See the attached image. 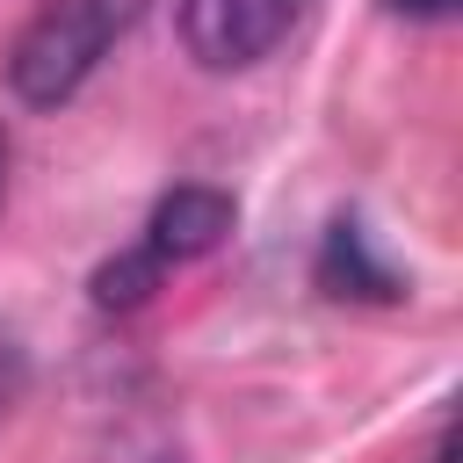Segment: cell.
Masks as SVG:
<instances>
[{"instance_id": "obj_1", "label": "cell", "mask_w": 463, "mask_h": 463, "mask_svg": "<svg viewBox=\"0 0 463 463\" xmlns=\"http://www.w3.org/2000/svg\"><path fill=\"white\" fill-rule=\"evenodd\" d=\"M137 14H145V0H43V7L22 22L14 51H7V87H14V101H29V109L72 101V94L94 80V65L130 36Z\"/></svg>"}, {"instance_id": "obj_2", "label": "cell", "mask_w": 463, "mask_h": 463, "mask_svg": "<svg viewBox=\"0 0 463 463\" xmlns=\"http://www.w3.org/2000/svg\"><path fill=\"white\" fill-rule=\"evenodd\" d=\"M311 0H181V43L203 72H246L260 65Z\"/></svg>"}, {"instance_id": "obj_3", "label": "cell", "mask_w": 463, "mask_h": 463, "mask_svg": "<svg viewBox=\"0 0 463 463\" xmlns=\"http://www.w3.org/2000/svg\"><path fill=\"white\" fill-rule=\"evenodd\" d=\"M232 224H239V203L224 195V188H203V181H188V188H174V195H159L152 203V217H145V253H159L166 268H181V260H203V253H217L224 239H232Z\"/></svg>"}, {"instance_id": "obj_4", "label": "cell", "mask_w": 463, "mask_h": 463, "mask_svg": "<svg viewBox=\"0 0 463 463\" xmlns=\"http://www.w3.org/2000/svg\"><path fill=\"white\" fill-rule=\"evenodd\" d=\"M318 289L326 297H354V304H398L405 297V275L391 268V260H376L369 253V232H362V217H333L326 224V239H318Z\"/></svg>"}, {"instance_id": "obj_5", "label": "cell", "mask_w": 463, "mask_h": 463, "mask_svg": "<svg viewBox=\"0 0 463 463\" xmlns=\"http://www.w3.org/2000/svg\"><path fill=\"white\" fill-rule=\"evenodd\" d=\"M159 282H166V260L145 253V246H130V253H116V260L94 268V304H101V311H137Z\"/></svg>"}, {"instance_id": "obj_6", "label": "cell", "mask_w": 463, "mask_h": 463, "mask_svg": "<svg viewBox=\"0 0 463 463\" xmlns=\"http://www.w3.org/2000/svg\"><path fill=\"white\" fill-rule=\"evenodd\" d=\"M14 398H22V347L0 333V412H7Z\"/></svg>"}, {"instance_id": "obj_7", "label": "cell", "mask_w": 463, "mask_h": 463, "mask_svg": "<svg viewBox=\"0 0 463 463\" xmlns=\"http://www.w3.org/2000/svg\"><path fill=\"white\" fill-rule=\"evenodd\" d=\"M391 14H405V22H449L456 14V0H383Z\"/></svg>"}, {"instance_id": "obj_8", "label": "cell", "mask_w": 463, "mask_h": 463, "mask_svg": "<svg viewBox=\"0 0 463 463\" xmlns=\"http://www.w3.org/2000/svg\"><path fill=\"white\" fill-rule=\"evenodd\" d=\"M7 166H14V145H7V130H0V210H7Z\"/></svg>"}, {"instance_id": "obj_9", "label": "cell", "mask_w": 463, "mask_h": 463, "mask_svg": "<svg viewBox=\"0 0 463 463\" xmlns=\"http://www.w3.org/2000/svg\"><path fill=\"white\" fill-rule=\"evenodd\" d=\"M427 463H456V449H449V434L434 441V456H427Z\"/></svg>"}]
</instances>
